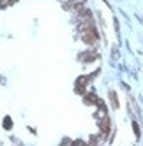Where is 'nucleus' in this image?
<instances>
[{
	"label": "nucleus",
	"mask_w": 143,
	"mask_h": 146,
	"mask_svg": "<svg viewBox=\"0 0 143 146\" xmlns=\"http://www.w3.org/2000/svg\"><path fill=\"white\" fill-rule=\"evenodd\" d=\"M87 83H88V78H87V76H85V78H80L78 83H76V92H78V93H83Z\"/></svg>",
	"instance_id": "f257e3e1"
},
{
	"label": "nucleus",
	"mask_w": 143,
	"mask_h": 146,
	"mask_svg": "<svg viewBox=\"0 0 143 146\" xmlns=\"http://www.w3.org/2000/svg\"><path fill=\"white\" fill-rule=\"evenodd\" d=\"M101 130H103V134H108L110 132V118L104 116L103 121H101Z\"/></svg>",
	"instance_id": "f03ea898"
},
{
	"label": "nucleus",
	"mask_w": 143,
	"mask_h": 146,
	"mask_svg": "<svg viewBox=\"0 0 143 146\" xmlns=\"http://www.w3.org/2000/svg\"><path fill=\"white\" fill-rule=\"evenodd\" d=\"M85 102H94V104H97L99 99L94 95V93H88V95H85Z\"/></svg>",
	"instance_id": "7ed1b4c3"
},
{
	"label": "nucleus",
	"mask_w": 143,
	"mask_h": 146,
	"mask_svg": "<svg viewBox=\"0 0 143 146\" xmlns=\"http://www.w3.org/2000/svg\"><path fill=\"white\" fill-rule=\"evenodd\" d=\"M96 56H97L96 53H85V55H81L80 58H81V60H87V62H88V60H96Z\"/></svg>",
	"instance_id": "20e7f679"
},
{
	"label": "nucleus",
	"mask_w": 143,
	"mask_h": 146,
	"mask_svg": "<svg viewBox=\"0 0 143 146\" xmlns=\"http://www.w3.org/2000/svg\"><path fill=\"white\" fill-rule=\"evenodd\" d=\"M110 97H111V102H113V104H111V106H113V108H117V106H118V100H117V95H115L113 92H111V93H110Z\"/></svg>",
	"instance_id": "39448f33"
},
{
	"label": "nucleus",
	"mask_w": 143,
	"mask_h": 146,
	"mask_svg": "<svg viewBox=\"0 0 143 146\" xmlns=\"http://www.w3.org/2000/svg\"><path fill=\"white\" fill-rule=\"evenodd\" d=\"M132 127H134V132H136V135H138V137H140V129H138V125L134 123V125H132Z\"/></svg>",
	"instance_id": "423d86ee"
},
{
	"label": "nucleus",
	"mask_w": 143,
	"mask_h": 146,
	"mask_svg": "<svg viewBox=\"0 0 143 146\" xmlns=\"http://www.w3.org/2000/svg\"><path fill=\"white\" fill-rule=\"evenodd\" d=\"M14 2H18V0H7V4H14Z\"/></svg>",
	"instance_id": "0eeeda50"
},
{
	"label": "nucleus",
	"mask_w": 143,
	"mask_h": 146,
	"mask_svg": "<svg viewBox=\"0 0 143 146\" xmlns=\"http://www.w3.org/2000/svg\"><path fill=\"white\" fill-rule=\"evenodd\" d=\"M65 2H67V0H65Z\"/></svg>",
	"instance_id": "6e6552de"
}]
</instances>
